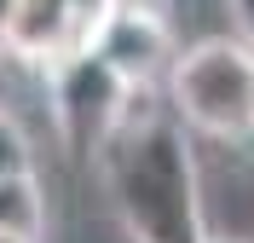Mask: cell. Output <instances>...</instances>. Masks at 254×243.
<instances>
[{
  "label": "cell",
  "mask_w": 254,
  "mask_h": 243,
  "mask_svg": "<svg viewBox=\"0 0 254 243\" xmlns=\"http://www.w3.org/2000/svg\"><path fill=\"white\" fill-rule=\"evenodd\" d=\"M93 162L133 243H208L202 168L190 151V128L168 110V98H156V87H139L127 98L122 122L110 128Z\"/></svg>",
  "instance_id": "cell-1"
},
{
  "label": "cell",
  "mask_w": 254,
  "mask_h": 243,
  "mask_svg": "<svg viewBox=\"0 0 254 243\" xmlns=\"http://www.w3.org/2000/svg\"><path fill=\"white\" fill-rule=\"evenodd\" d=\"M162 98L202 139H249L254 133V52L237 35H208L174 58Z\"/></svg>",
  "instance_id": "cell-2"
},
{
  "label": "cell",
  "mask_w": 254,
  "mask_h": 243,
  "mask_svg": "<svg viewBox=\"0 0 254 243\" xmlns=\"http://www.w3.org/2000/svg\"><path fill=\"white\" fill-rule=\"evenodd\" d=\"M133 93L139 87H127L110 64H98L93 52H75V58L52 64V116H58L64 145L98 157V145L110 139V128L122 122Z\"/></svg>",
  "instance_id": "cell-3"
},
{
  "label": "cell",
  "mask_w": 254,
  "mask_h": 243,
  "mask_svg": "<svg viewBox=\"0 0 254 243\" xmlns=\"http://www.w3.org/2000/svg\"><path fill=\"white\" fill-rule=\"evenodd\" d=\"M87 52H93L98 64H110L127 87H156V81H168V70L179 58L168 17L144 12V6H110Z\"/></svg>",
  "instance_id": "cell-4"
},
{
  "label": "cell",
  "mask_w": 254,
  "mask_h": 243,
  "mask_svg": "<svg viewBox=\"0 0 254 243\" xmlns=\"http://www.w3.org/2000/svg\"><path fill=\"white\" fill-rule=\"evenodd\" d=\"M104 12H110V0H17L6 52L52 70V64H64V58L93 47Z\"/></svg>",
  "instance_id": "cell-5"
},
{
  "label": "cell",
  "mask_w": 254,
  "mask_h": 243,
  "mask_svg": "<svg viewBox=\"0 0 254 243\" xmlns=\"http://www.w3.org/2000/svg\"><path fill=\"white\" fill-rule=\"evenodd\" d=\"M41 226H47V197H41V179H35V174L0 179V232L41 243Z\"/></svg>",
  "instance_id": "cell-6"
},
{
  "label": "cell",
  "mask_w": 254,
  "mask_h": 243,
  "mask_svg": "<svg viewBox=\"0 0 254 243\" xmlns=\"http://www.w3.org/2000/svg\"><path fill=\"white\" fill-rule=\"evenodd\" d=\"M12 174H35V145L23 133V122L0 104V179H12Z\"/></svg>",
  "instance_id": "cell-7"
},
{
  "label": "cell",
  "mask_w": 254,
  "mask_h": 243,
  "mask_svg": "<svg viewBox=\"0 0 254 243\" xmlns=\"http://www.w3.org/2000/svg\"><path fill=\"white\" fill-rule=\"evenodd\" d=\"M225 12H231V35L254 52V0H225Z\"/></svg>",
  "instance_id": "cell-8"
},
{
  "label": "cell",
  "mask_w": 254,
  "mask_h": 243,
  "mask_svg": "<svg viewBox=\"0 0 254 243\" xmlns=\"http://www.w3.org/2000/svg\"><path fill=\"white\" fill-rule=\"evenodd\" d=\"M12 12H17V0H0V52H6V35H12Z\"/></svg>",
  "instance_id": "cell-9"
},
{
  "label": "cell",
  "mask_w": 254,
  "mask_h": 243,
  "mask_svg": "<svg viewBox=\"0 0 254 243\" xmlns=\"http://www.w3.org/2000/svg\"><path fill=\"white\" fill-rule=\"evenodd\" d=\"M110 6H144V12H162V0H110Z\"/></svg>",
  "instance_id": "cell-10"
},
{
  "label": "cell",
  "mask_w": 254,
  "mask_h": 243,
  "mask_svg": "<svg viewBox=\"0 0 254 243\" xmlns=\"http://www.w3.org/2000/svg\"><path fill=\"white\" fill-rule=\"evenodd\" d=\"M0 243H35V238H12V232H0Z\"/></svg>",
  "instance_id": "cell-11"
},
{
  "label": "cell",
  "mask_w": 254,
  "mask_h": 243,
  "mask_svg": "<svg viewBox=\"0 0 254 243\" xmlns=\"http://www.w3.org/2000/svg\"><path fill=\"white\" fill-rule=\"evenodd\" d=\"M208 243H231V238H208Z\"/></svg>",
  "instance_id": "cell-12"
}]
</instances>
